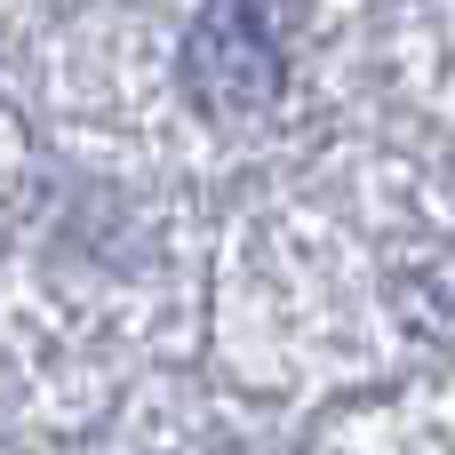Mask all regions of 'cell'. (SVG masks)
<instances>
[{
  "label": "cell",
  "mask_w": 455,
  "mask_h": 455,
  "mask_svg": "<svg viewBox=\"0 0 455 455\" xmlns=\"http://www.w3.org/2000/svg\"><path fill=\"white\" fill-rule=\"evenodd\" d=\"M184 88L216 120H248L264 104H280L288 56H280V40H272L256 0H208L200 8V24L184 40Z\"/></svg>",
  "instance_id": "1"
}]
</instances>
